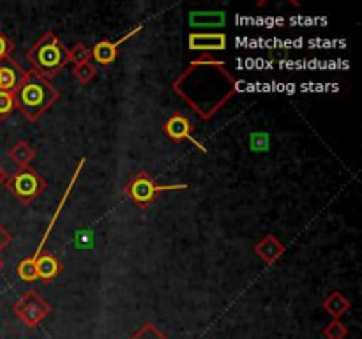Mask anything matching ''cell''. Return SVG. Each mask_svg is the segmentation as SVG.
<instances>
[{
    "label": "cell",
    "instance_id": "1",
    "mask_svg": "<svg viewBox=\"0 0 362 339\" xmlns=\"http://www.w3.org/2000/svg\"><path fill=\"white\" fill-rule=\"evenodd\" d=\"M172 88L202 120H212L237 94V78L225 62L205 53L175 78Z\"/></svg>",
    "mask_w": 362,
    "mask_h": 339
},
{
    "label": "cell",
    "instance_id": "2",
    "mask_svg": "<svg viewBox=\"0 0 362 339\" xmlns=\"http://www.w3.org/2000/svg\"><path fill=\"white\" fill-rule=\"evenodd\" d=\"M13 95L16 109L30 122L41 119L60 99V92L53 87L52 81L39 76L34 71H25Z\"/></svg>",
    "mask_w": 362,
    "mask_h": 339
},
{
    "label": "cell",
    "instance_id": "3",
    "mask_svg": "<svg viewBox=\"0 0 362 339\" xmlns=\"http://www.w3.org/2000/svg\"><path fill=\"white\" fill-rule=\"evenodd\" d=\"M32 71L52 80L69 62V52L55 32H45L25 53Z\"/></svg>",
    "mask_w": 362,
    "mask_h": 339
},
{
    "label": "cell",
    "instance_id": "4",
    "mask_svg": "<svg viewBox=\"0 0 362 339\" xmlns=\"http://www.w3.org/2000/svg\"><path fill=\"white\" fill-rule=\"evenodd\" d=\"M187 189V184H158L147 172H138L129 182L124 186V193L138 208L145 210L151 207L158 196L165 191Z\"/></svg>",
    "mask_w": 362,
    "mask_h": 339
},
{
    "label": "cell",
    "instance_id": "5",
    "mask_svg": "<svg viewBox=\"0 0 362 339\" xmlns=\"http://www.w3.org/2000/svg\"><path fill=\"white\" fill-rule=\"evenodd\" d=\"M11 194L16 198L20 203L30 205L32 201L37 200L46 189V180L37 173V170L32 166L18 168L11 177H7L6 184Z\"/></svg>",
    "mask_w": 362,
    "mask_h": 339
},
{
    "label": "cell",
    "instance_id": "6",
    "mask_svg": "<svg viewBox=\"0 0 362 339\" xmlns=\"http://www.w3.org/2000/svg\"><path fill=\"white\" fill-rule=\"evenodd\" d=\"M52 311V304H49L45 297L39 295L35 290L25 292L23 295L13 304V313L16 314L18 320L23 325H27V328H30V331L37 327V325H41L42 320H45Z\"/></svg>",
    "mask_w": 362,
    "mask_h": 339
},
{
    "label": "cell",
    "instance_id": "7",
    "mask_svg": "<svg viewBox=\"0 0 362 339\" xmlns=\"http://www.w3.org/2000/svg\"><path fill=\"white\" fill-rule=\"evenodd\" d=\"M163 133L170 138L172 141H189L194 147L200 148L202 152H207V147L202 145L197 138L193 136V124L182 113H173L166 119V122L163 124Z\"/></svg>",
    "mask_w": 362,
    "mask_h": 339
},
{
    "label": "cell",
    "instance_id": "8",
    "mask_svg": "<svg viewBox=\"0 0 362 339\" xmlns=\"http://www.w3.org/2000/svg\"><path fill=\"white\" fill-rule=\"evenodd\" d=\"M141 28H144V25H138V27H134L133 30L127 32L126 35H122L119 41H108V39H103V41L95 42V46L92 48V59H94L98 64H101V66H110V64H113L117 60V56H119L120 46H122L126 41H129L133 35L140 34Z\"/></svg>",
    "mask_w": 362,
    "mask_h": 339
},
{
    "label": "cell",
    "instance_id": "9",
    "mask_svg": "<svg viewBox=\"0 0 362 339\" xmlns=\"http://www.w3.org/2000/svg\"><path fill=\"white\" fill-rule=\"evenodd\" d=\"M189 41V49L193 52H204V53H212V52H223L226 49V35L221 32H193L187 37Z\"/></svg>",
    "mask_w": 362,
    "mask_h": 339
},
{
    "label": "cell",
    "instance_id": "10",
    "mask_svg": "<svg viewBox=\"0 0 362 339\" xmlns=\"http://www.w3.org/2000/svg\"><path fill=\"white\" fill-rule=\"evenodd\" d=\"M255 254L264 261L265 265H274L276 261L281 260L283 254L286 253V246L276 235H265L264 239L255 244Z\"/></svg>",
    "mask_w": 362,
    "mask_h": 339
},
{
    "label": "cell",
    "instance_id": "11",
    "mask_svg": "<svg viewBox=\"0 0 362 339\" xmlns=\"http://www.w3.org/2000/svg\"><path fill=\"white\" fill-rule=\"evenodd\" d=\"M25 71L18 66L16 62L11 59H7L6 62L0 64V90L4 92H14L16 87L20 85L21 78H23Z\"/></svg>",
    "mask_w": 362,
    "mask_h": 339
},
{
    "label": "cell",
    "instance_id": "12",
    "mask_svg": "<svg viewBox=\"0 0 362 339\" xmlns=\"http://www.w3.org/2000/svg\"><path fill=\"white\" fill-rule=\"evenodd\" d=\"M35 267H37V279H41L45 282H49L55 278H59L64 270V265L52 253H42L35 260Z\"/></svg>",
    "mask_w": 362,
    "mask_h": 339
},
{
    "label": "cell",
    "instance_id": "13",
    "mask_svg": "<svg viewBox=\"0 0 362 339\" xmlns=\"http://www.w3.org/2000/svg\"><path fill=\"white\" fill-rule=\"evenodd\" d=\"M322 307L329 316H332V320H341V316H345L352 307V302L341 292H332L331 295L325 297Z\"/></svg>",
    "mask_w": 362,
    "mask_h": 339
},
{
    "label": "cell",
    "instance_id": "14",
    "mask_svg": "<svg viewBox=\"0 0 362 339\" xmlns=\"http://www.w3.org/2000/svg\"><path fill=\"white\" fill-rule=\"evenodd\" d=\"M35 150L28 141L18 140L13 147L9 148V157L13 159L14 165L18 168H25V166H30V162L35 159Z\"/></svg>",
    "mask_w": 362,
    "mask_h": 339
},
{
    "label": "cell",
    "instance_id": "15",
    "mask_svg": "<svg viewBox=\"0 0 362 339\" xmlns=\"http://www.w3.org/2000/svg\"><path fill=\"white\" fill-rule=\"evenodd\" d=\"M73 76L80 81V85H88L95 76H98V67L92 62L78 64L73 69Z\"/></svg>",
    "mask_w": 362,
    "mask_h": 339
},
{
    "label": "cell",
    "instance_id": "16",
    "mask_svg": "<svg viewBox=\"0 0 362 339\" xmlns=\"http://www.w3.org/2000/svg\"><path fill=\"white\" fill-rule=\"evenodd\" d=\"M18 278L25 282H34L37 281V267H35V261H32L30 258H23V260L18 263L16 267Z\"/></svg>",
    "mask_w": 362,
    "mask_h": 339
},
{
    "label": "cell",
    "instance_id": "17",
    "mask_svg": "<svg viewBox=\"0 0 362 339\" xmlns=\"http://www.w3.org/2000/svg\"><path fill=\"white\" fill-rule=\"evenodd\" d=\"M322 334L325 339H345L349 335V327L341 320H332L331 323L325 325Z\"/></svg>",
    "mask_w": 362,
    "mask_h": 339
},
{
    "label": "cell",
    "instance_id": "18",
    "mask_svg": "<svg viewBox=\"0 0 362 339\" xmlns=\"http://www.w3.org/2000/svg\"><path fill=\"white\" fill-rule=\"evenodd\" d=\"M67 52H69V62H73L74 66L92 60V48H88L87 44H74Z\"/></svg>",
    "mask_w": 362,
    "mask_h": 339
},
{
    "label": "cell",
    "instance_id": "19",
    "mask_svg": "<svg viewBox=\"0 0 362 339\" xmlns=\"http://www.w3.org/2000/svg\"><path fill=\"white\" fill-rule=\"evenodd\" d=\"M129 339H168L154 323H144Z\"/></svg>",
    "mask_w": 362,
    "mask_h": 339
},
{
    "label": "cell",
    "instance_id": "20",
    "mask_svg": "<svg viewBox=\"0 0 362 339\" xmlns=\"http://www.w3.org/2000/svg\"><path fill=\"white\" fill-rule=\"evenodd\" d=\"M14 109H16V106H14L13 92L0 90V120L9 119Z\"/></svg>",
    "mask_w": 362,
    "mask_h": 339
},
{
    "label": "cell",
    "instance_id": "21",
    "mask_svg": "<svg viewBox=\"0 0 362 339\" xmlns=\"http://www.w3.org/2000/svg\"><path fill=\"white\" fill-rule=\"evenodd\" d=\"M14 52V42L0 30V64L6 62L7 59H11Z\"/></svg>",
    "mask_w": 362,
    "mask_h": 339
},
{
    "label": "cell",
    "instance_id": "22",
    "mask_svg": "<svg viewBox=\"0 0 362 339\" xmlns=\"http://www.w3.org/2000/svg\"><path fill=\"white\" fill-rule=\"evenodd\" d=\"M11 240H13V235H11V233L0 225V251L6 249V247L11 244Z\"/></svg>",
    "mask_w": 362,
    "mask_h": 339
},
{
    "label": "cell",
    "instance_id": "23",
    "mask_svg": "<svg viewBox=\"0 0 362 339\" xmlns=\"http://www.w3.org/2000/svg\"><path fill=\"white\" fill-rule=\"evenodd\" d=\"M6 180H7V173H6V170L0 166V186H2V184H6Z\"/></svg>",
    "mask_w": 362,
    "mask_h": 339
},
{
    "label": "cell",
    "instance_id": "24",
    "mask_svg": "<svg viewBox=\"0 0 362 339\" xmlns=\"http://www.w3.org/2000/svg\"><path fill=\"white\" fill-rule=\"evenodd\" d=\"M0 268H2V260H0Z\"/></svg>",
    "mask_w": 362,
    "mask_h": 339
}]
</instances>
